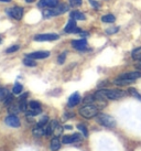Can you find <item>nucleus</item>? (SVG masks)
I'll return each instance as SVG.
<instances>
[{"instance_id":"nucleus-33","label":"nucleus","mask_w":141,"mask_h":151,"mask_svg":"<svg viewBox=\"0 0 141 151\" xmlns=\"http://www.w3.org/2000/svg\"><path fill=\"white\" fill-rule=\"evenodd\" d=\"M62 132H63V127H61V126H56V128L54 129V132H53V134L55 136V137H58V136H61L62 134Z\"/></svg>"},{"instance_id":"nucleus-11","label":"nucleus","mask_w":141,"mask_h":151,"mask_svg":"<svg viewBox=\"0 0 141 151\" xmlns=\"http://www.w3.org/2000/svg\"><path fill=\"white\" fill-rule=\"evenodd\" d=\"M72 45H73V47H75L76 50L85 51L86 50V46H87V42H86V39L73 40V41H72Z\"/></svg>"},{"instance_id":"nucleus-32","label":"nucleus","mask_w":141,"mask_h":151,"mask_svg":"<svg viewBox=\"0 0 141 151\" xmlns=\"http://www.w3.org/2000/svg\"><path fill=\"white\" fill-rule=\"evenodd\" d=\"M77 128H78V130H81L82 131V134H83L84 137H87L88 136V131H87V128H86V126H84V125H78L77 126Z\"/></svg>"},{"instance_id":"nucleus-6","label":"nucleus","mask_w":141,"mask_h":151,"mask_svg":"<svg viewBox=\"0 0 141 151\" xmlns=\"http://www.w3.org/2000/svg\"><path fill=\"white\" fill-rule=\"evenodd\" d=\"M120 78H124V80H129V81H137L138 78L141 77V72L140 71H132V72H128V73H124V74H120L118 76Z\"/></svg>"},{"instance_id":"nucleus-37","label":"nucleus","mask_w":141,"mask_h":151,"mask_svg":"<svg viewBox=\"0 0 141 151\" xmlns=\"http://www.w3.org/2000/svg\"><path fill=\"white\" fill-rule=\"evenodd\" d=\"M118 30H119V28H109V29L106 30V33L107 34H114L116 33V32H118Z\"/></svg>"},{"instance_id":"nucleus-36","label":"nucleus","mask_w":141,"mask_h":151,"mask_svg":"<svg viewBox=\"0 0 141 151\" xmlns=\"http://www.w3.org/2000/svg\"><path fill=\"white\" fill-rule=\"evenodd\" d=\"M65 58H66V53H63V54L58 55V64H63V63H64V62H65Z\"/></svg>"},{"instance_id":"nucleus-38","label":"nucleus","mask_w":141,"mask_h":151,"mask_svg":"<svg viewBox=\"0 0 141 151\" xmlns=\"http://www.w3.org/2000/svg\"><path fill=\"white\" fill-rule=\"evenodd\" d=\"M89 2H91V4L94 8H96V9L99 8V2H97L96 0H89Z\"/></svg>"},{"instance_id":"nucleus-29","label":"nucleus","mask_w":141,"mask_h":151,"mask_svg":"<svg viewBox=\"0 0 141 151\" xmlns=\"http://www.w3.org/2000/svg\"><path fill=\"white\" fill-rule=\"evenodd\" d=\"M4 106H10L11 104H12V101H13V95L12 94H10L9 93V95L6 98H4Z\"/></svg>"},{"instance_id":"nucleus-12","label":"nucleus","mask_w":141,"mask_h":151,"mask_svg":"<svg viewBox=\"0 0 141 151\" xmlns=\"http://www.w3.org/2000/svg\"><path fill=\"white\" fill-rule=\"evenodd\" d=\"M82 140V136L79 134H74L72 136H64L62 139L63 143H73V142H78Z\"/></svg>"},{"instance_id":"nucleus-4","label":"nucleus","mask_w":141,"mask_h":151,"mask_svg":"<svg viewBox=\"0 0 141 151\" xmlns=\"http://www.w3.org/2000/svg\"><path fill=\"white\" fill-rule=\"evenodd\" d=\"M96 120H97V122L99 125L107 127V128H114V127H116V120L112 116L106 115V114H98L96 116Z\"/></svg>"},{"instance_id":"nucleus-24","label":"nucleus","mask_w":141,"mask_h":151,"mask_svg":"<svg viewBox=\"0 0 141 151\" xmlns=\"http://www.w3.org/2000/svg\"><path fill=\"white\" fill-rule=\"evenodd\" d=\"M128 93L131 95V96H133L135 98H137V99H139V101H141V95L139 94V92H138L137 89H135V88L130 87L128 89Z\"/></svg>"},{"instance_id":"nucleus-22","label":"nucleus","mask_w":141,"mask_h":151,"mask_svg":"<svg viewBox=\"0 0 141 151\" xmlns=\"http://www.w3.org/2000/svg\"><path fill=\"white\" fill-rule=\"evenodd\" d=\"M23 64H24L25 66H29V67L37 66V62H35V60L30 59V58H28V56H27V58L23 60Z\"/></svg>"},{"instance_id":"nucleus-20","label":"nucleus","mask_w":141,"mask_h":151,"mask_svg":"<svg viewBox=\"0 0 141 151\" xmlns=\"http://www.w3.org/2000/svg\"><path fill=\"white\" fill-rule=\"evenodd\" d=\"M101 21L105 23H114L116 21V17L114 14H105L101 17Z\"/></svg>"},{"instance_id":"nucleus-2","label":"nucleus","mask_w":141,"mask_h":151,"mask_svg":"<svg viewBox=\"0 0 141 151\" xmlns=\"http://www.w3.org/2000/svg\"><path fill=\"white\" fill-rule=\"evenodd\" d=\"M66 11H68V7L66 4H58L56 7H53V8H49L43 11V18L45 19H49V18L52 17H56V16H60L62 13H65Z\"/></svg>"},{"instance_id":"nucleus-1","label":"nucleus","mask_w":141,"mask_h":151,"mask_svg":"<svg viewBox=\"0 0 141 151\" xmlns=\"http://www.w3.org/2000/svg\"><path fill=\"white\" fill-rule=\"evenodd\" d=\"M127 93L128 92H124L121 89H100L94 94V97H95V101L106 104L107 99L117 101V99L124 98L127 95Z\"/></svg>"},{"instance_id":"nucleus-23","label":"nucleus","mask_w":141,"mask_h":151,"mask_svg":"<svg viewBox=\"0 0 141 151\" xmlns=\"http://www.w3.org/2000/svg\"><path fill=\"white\" fill-rule=\"evenodd\" d=\"M22 89H23V86H22L20 83H16L12 88V93L14 95H19V94L22 92Z\"/></svg>"},{"instance_id":"nucleus-7","label":"nucleus","mask_w":141,"mask_h":151,"mask_svg":"<svg viewBox=\"0 0 141 151\" xmlns=\"http://www.w3.org/2000/svg\"><path fill=\"white\" fill-rule=\"evenodd\" d=\"M64 31L66 33H81L82 32V30L76 27V22H75L74 19H70V21L67 22Z\"/></svg>"},{"instance_id":"nucleus-10","label":"nucleus","mask_w":141,"mask_h":151,"mask_svg":"<svg viewBox=\"0 0 141 151\" xmlns=\"http://www.w3.org/2000/svg\"><path fill=\"white\" fill-rule=\"evenodd\" d=\"M4 122H6V124H7L8 126L13 127V128L20 127V120H19V118H18L16 115H9L8 117H6Z\"/></svg>"},{"instance_id":"nucleus-5","label":"nucleus","mask_w":141,"mask_h":151,"mask_svg":"<svg viewBox=\"0 0 141 151\" xmlns=\"http://www.w3.org/2000/svg\"><path fill=\"white\" fill-rule=\"evenodd\" d=\"M58 38L60 37L55 33H41V34H37L34 37V40L37 41V42H44V41H55Z\"/></svg>"},{"instance_id":"nucleus-28","label":"nucleus","mask_w":141,"mask_h":151,"mask_svg":"<svg viewBox=\"0 0 141 151\" xmlns=\"http://www.w3.org/2000/svg\"><path fill=\"white\" fill-rule=\"evenodd\" d=\"M47 122H49V117H47V116H43V117L37 122V126H40V127H44Z\"/></svg>"},{"instance_id":"nucleus-25","label":"nucleus","mask_w":141,"mask_h":151,"mask_svg":"<svg viewBox=\"0 0 141 151\" xmlns=\"http://www.w3.org/2000/svg\"><path fill=\"white\" fill-rule=\"evenodd\" d=\"M19 106H20L21 111H27V110H28V103H27V98L20 99V101H19Z\"/></svg>"},{"instance_id":"nucleus-19","label":"nucleus","mask_w":141,"mask_h":151,"mask_svg":"<svg viewBox=\"0 0 141 151\" xmlns=\"http://www.w3.org/2000/svg\"><path fill=\"white\" fill-rule=\"evenodd\" d=\"M19 111H20L19 104H11L10 106H8V113H10V115H16Z\"/></svg>"},{"instance_id":"nucleus-41","label":"nucleus","mask_w":141,"mask_h":151,"mask_svg":"<svg viewBox=\"0 0 141 151\" xmlns=\"http://www.w3.org/2000/svg\"><path fill=\"white\" fill-rule=\"evenodd\" d=\"M0 1H2V2H10L11 0H0Z\"/></svg>"},{"instance_id":"nucleus-26","label":"nucleus","mask_w":141,"mask_h":151,"mask_svg":"<svg viewBox=\"0 0 141 151\" xmlns=\"http://www.w3.org/2000/svg\"><path fill=\"white\" fill-rule=\"evenodd\" d=\"M9 95V91L7 88L0 87V101H4V98Z\"/></svg>"},{"instance_id":"nucleus-30","label":"nucleus","mask_w":141,"mask_h":151,"mask_svg":"<svg viewBox=\"0 0 141 151\" xmlns=\"http://www.w3.org/2000/svg\"><path fill=\"white\" fill-rule=\"evenodd\" d=\"M95 101L94 95H88V96H86L85 98H84V104H86V105H88V104H93V101Z\"/></svg>"},{"instance_id":"nucleus-34","label":"nucleus","mask_w":141,"mask_h":151,"mask_svg":"<svg viewBox=\"0 0 141 151\" xmlns=\"http://www.w3.org/2000/svg\"><path fill=\"white\" fill-rule=\"evenodd\" d=\"M68 2H70V4L72 6V7H78V6H81L82 4V0H68Z\"/></svg>"},{"instance_id":"nucleus-18","label":"nucleus","mask_w":141,"mask_h":151,"mask_svg":"<svg viewBox=\"0 0 141 151\" xmlns=\"http://www.w3.org/2000/svg\"><path fill=\"white\" fill-rule=\"evenodd\" d=\"M50 148L52 151H58L60 150V148H61V142H60V140H58V137H55L51 140V143H50Z\"/></svg>"},{"instance_id":"nucleus-17","label":"nucleus","mask_w":141,"mask_h":151,"mask_svg":"<svg viewBox=\"0 0 141 151\" xmlns=\"http://www.w3.org/2000/svg\"><path fill=\"white\" fill-rule=\"evenodd\" d=\"M58 124L56 120H53V122H51L49 126L45 128V136H52L54 132V129L56 128V126H58Z\"/></svg>"},{"instance_id":"nucleus-9","label":"nucleus","mask_w":141,"mask_h":151,"mask_svg":"<svg viewBox=\"0 0 141 151\" xmlns=\"http://www.w3.org/2000/svg\"><path fill=\"white\" fill-rule=\"evenodd\" d=\"M27 56L33 60H42L49 58L50 56V52L49 51H37V52H33V53H30Z\"/></svg>"},{"instance_id":"nucleus-21","label":"nucleus","mask_w":141,"mask_h":151,"mask_svg":"<svg viewBox=\"0 0 141 151\" xmlns=\"http://www.w3.org/2000/svg\"><path fill=\"white\" fill-rule=\"evenodd\" d=\"M131 56H132L133 60H136V61H141V46L140 47H137V49H135V50L131 52Z\"/></svg>"},{"instance_id":"nucleus-3","label":"nucleus","mask_w":141,"mask_h":151,"mask_svg":"<svg viewBox=\"0 0 141 151\" xmlns=\"http://www.w3.org/2000/svg\"><path fill=\"white\" fill-rule=\"evenodd\" d=\"M79 115L84 118H87V119L96 117L98 115V107L95 105H91V104L85 105L79 109Z\"/></svg>"},{"instance_id":"nucleus-43","label":"nucleus","mask_w":141,"mask_h":151,"mask_svg":"<svg viewBox=\"0 0 141 151\" xmlns=\"http://www.w3.org/2000/svg\"><path fill=\"white\" fill-rule=\"evenodd\" d=\"M0 42H1V38H0Z\"/></svg>"},{"instance_id":"nucleus-39","label":"nucleus","mask_w":141,"mask_h":151,"mask_svg":"<svg viewBox=\"0 0 141 151\" xmlns=\"http://www.w3.org/2000/svg\"><path fill=\"white\" fill-rule=\"evenodd\" d=\"M136 68H138L139 71H141V61H140V62H139V63L136 64Z\"/></svg>"},{"instance_id":"nucleus-14","label":"nucleus","mask_w":141,"mask_h":151,"mask_svg":"<svg viewBox=\"0 0 141 151\" xmlns=\"http://www.w3.org/2000/svg\"><path fill=\"white\" fill-rule=\"evenodd\" d=\"M58 4V0H40L39 7H41V8H44V7L53 8V7H56Z\"/></svg>"},{"instance_id":"nucleus-15","label":"nucleus","mask_w":141,"mask_h":151,"mask_svg":"<svg viewBox=\"0 0 141 151\" xmlns=\"http://www.w3.org/2000/svg\"><path fill=\"white\" fill-rule=\"evenodd\" d=\"M32 134H33L34 137H42V136H44L45 134V128L44 127H40V126H37V127H34L33 130H32Z\"/></svg>"},{"instance_id":"nucleus-35","label":"nucleus","mask_w":141,"mask_h":151,"mask_svg":"<svg viewBox=\"0 0 141 151\" xmlns=\"http://www.w3.org/2000/svg\"><path fill=\"white\" fill-rule=\"evenodd\" d=\"M19 50V45H12L10 46V47H8L7 50H6V52L7 53H13V52H16V51Z\"/></svg>"},{"instance_id":"nucleus-31","label":"nucleus","mask_w":141,"mask_h":151,"mask_svg":"<svg viewBox=\"0 0 141 151\" xmlns=\"http://www.w3.org/2000/svg\"><path fill=\"white\" fill-rule=\"evenodd\" d=\"M29 106L31 109H37V108H41V105H40V103L37 101H32L29 103Z\"/></svg>"},{"instance_id":"nucleus-13","label":"nucleus","mask_w":141,"mask_h":151,"mask_svg":"<svg viewBox=\"0 0 141 151\" xmlns=\"http://www.w3.org/2000/svg\"><path fill=\"white\" fill-rule=\"evenodd\" d=\"M79 103H81V95H79V93L75 92L74 94H72L70 97L68 98L67 106H68V107H75L76 105H78Z\"/></svg>"},{"instance_id":"nucleus-42","label":"nucleus","mask_w":141,"mask_h":151,"mask_svg":"<svg viewBox=\"0 0 141 151\" xmlns=\"http://www.w3.org/2000/svg\"><path fill=\"white\" fill-rule=\"evenodd\" d=\"M65 128L66 129H72V126H65Z\"/></svg>"},{"instance_id":"nucleus-16","label":"nucleus","mask_w":141,"mask_h":151,"mask_svg":"<svg viewBox=\"0 0 141 151\" xmlns=\"http://www.w3.org/2000/svg\"><path fill=\"white\" fill-rule=\"evenodd\" d=\"M70 17V19H74V20H85V19H86L85 14H84L83 12H81V11H77V10L72 11Z\"/></svg>"},{"instance_id":"nucleus-27","label":"nucleus","mask_w":141,"mask_h":151,"mask_svg":"<svg viewBox=\"0 0 141 151\" xmlns=\"http://www.w3.org/2000/svg\"><path fill=\"white\" fill-rule=\"evenodd\" d=\"M41 108H37V109H30V110H27L25 114L28 115V116H37L39 114H41Z\"/></svg>"},{"instance_id":"nucleus-40","label":"nucleus","mask_w":141,"mask_h":151,"mask_svg":"<svg viewBox=\"0 0 141 151\" xmlns=\"http://www.w3.org/2000/svg\"><path fill=\"white\" fill-rule=\"evenodd\" d=\"M25 1H27V2H29V4H31V2H34L35 0H25Z\"/></svg>"},{"instance_id":"nucleus-8","label":"nucleus","mask_w":141,"mask_h":151,"mask_svg":"<svg viewBox=\"0 0 141 151\" xmlns=\"http://www.w3.org/2000/svg\"><path fill=\"white\" fill-rule=\"evenodd\" d=\"M7 12L16 20H20L22 16H23V9L21 7H13V8L7 10Z\"/></svg>"}]
</instances>
